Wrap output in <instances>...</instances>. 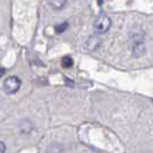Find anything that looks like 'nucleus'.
Masks as SVG:
<instances>
[{
    "instance_id": "423d86ee",
    "label": "nucleus",
    "mask_w": 153,
    "mask_h": 153,
    "mask_svg": "<svg viewBox=\"0 0 153 153\" xmlns=\"http://www.w3.org/2000/svg\"><path fill=\"white\" fill-rule=\"evenodd\" d=\"M5 151H6V144L0 142V153H4Z\"/></svg>"
},
{
    "instance_id": "f257e3e1",
    "label": "nucleus",
    "mask_w": 153,
    "mask_h": 153,
    "mask_svg": "<svg viewBox=\"0 0 153 153\" xmlns=\"http://www.w3.org/2000/svg\"><path fill=\"white\" fill-rule=\"evenodd\" d=\"M21 79L17 76H9L4 82V91L8 94H13L20 90L21 88Z\"/></svg>"
},
{
    "instance_id": "0eeeda50",
    "label": "nucleus",
    "mask_w": 153,
    "mask_h": 153,
    "mask_svg": "<svg viewBox=\"0 0 153 153\" xmlns=\"http://www.w3.org/2000/svg\"><path fill=\"white\" fill-rule=\"evenodd\" d=\"M4 74H5V69H4V68H0V77L2 76Z\"/></svg>"
},
{
    "instance_id": "20e7f679",
    "label": "nucleus",
    "mask_w": 153,
    "mask_h": 153,
    "mask_svg": "<svg viewBox=\"0 0 153 153\" xmlns=\"http://www.w3.org/2000/svg\"><path fill=\"white\" fill-rule=\"evenodd\" d=\"M62 63H63V67L69 68V67L73 66V59H71L70 56H65V58L62 59Z\"/></svg>"
},
{
    "instance_id": "39448f33",
    "label": "nucleus",
    "mask_w": 153,
    "mask_h": 153,
    "mask_svg": "<svg viewBox=\"0 0 153 153\" xmlns=\"http://www.w3.org/2000/svg\"><path fill=\"white\" fill-rule=\"evenodd\" d=\"M67 28H68V23H61V24H59V25H56V28H55V31L56 32H59V33H61L63 32L65 30H67Z\"/></svg>"
},
{
    "instance_id": "7ed1b4c3",
    "label": "nucleus",
    "mask_w": 153,
    "mask_h": 153,
    "mask_svg": "<svg viewBox=\"0 0 153 153\" xmlns=\"http://www.w3.org/2000/svg\"><path fill=\"white\" fill-rule=\"evenodd\" d=\"M67 0H50V5L54 8V9H62L66 6Z\"/></svg>"
},
{
    "instance_id": "f03ea898",
    "label": "nucleus",
    "mask_w": 153,
    "mask_h": 153,
    "mask_svg": "<svg viewBox=\"0 0 153 153\" xmlns=\"http://www.w3.org/2000/svg\"><path fill=\"white\" fill-rule=\"evenodd\" d=\"M111 24H112V22H111L109 17H107L106 15H101L94 22V30L98 33H105L109 30Z\"/></svg>"
}]
</instances>
